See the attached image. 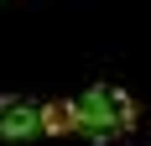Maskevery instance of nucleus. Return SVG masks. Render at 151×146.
I'll return each mask as SVG.
<instances>
[{"label":"nucleus","instance_id":"obj_1","mask_svg":"<svg viewBox=\"0 0 151 146\" xmlns=\"http://www.w3.org/2000/svg\"><path fill=\"white\" fill-rule=\"evenodd\" d=\"M73 110H78V131L73 136H83L89 146L120 141V136L136 125V99H130L125 89H115V84H94L83 99H73Z\"/></svg>","mask_w":151,"mask_h":146},{"label":"nucleus","instance_id":"obj_2","mask_svg":"<svg viewBox=\"0 0 151 146\" xmlns=\"http://www.w3.org/2000/svg\"><path fill=\"white\" fill-rule=\"evenodd\" d=\"M0 136L5 141H31L42 136V104L21 94H0Z\"/></svg>","mask_w":151,"mask_h":146},{"label":"nucleus","instance_id":"obj_3","mask_svg":"<svg viewBox=\"0 0 151 146\" xmlns=\"http://www.w3.org/2000/svg\"><path fill=\"white\" fill-rule=\"evenodd\" d=\"M73 131H78V110L68 99L42 104V136H73Z\"/></svg>","mask_w":151,"mask_h":146}]
</instances>
